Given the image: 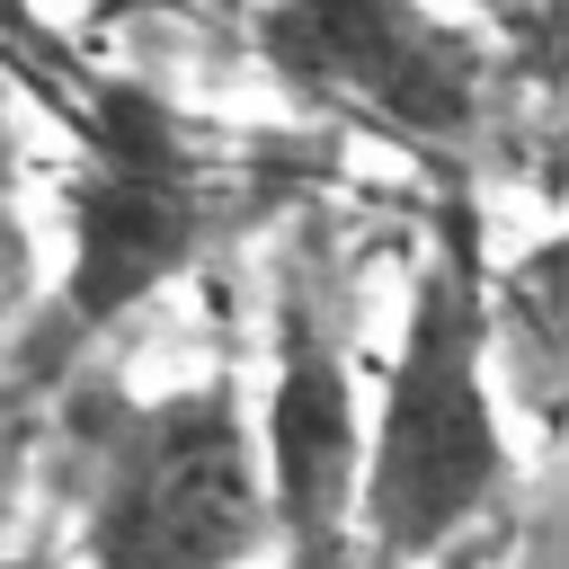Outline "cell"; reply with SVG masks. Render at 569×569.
<instances>
[{
	"label": "cell",
	"mask_w": 569,
	"mask_h": 569,
	"mask_svg": "<svg viewBox=\"0 0 569 569\" xmlns=\"http://www.w3.org/2000/svg\"><path fill=\"white\" fill-rule=\"evenodd\" d=\"M62 293L36 329V365H53L71 338L116 329L204 240V160L160 89L107 80L89 98V142L62 178Z\"/></svg>",
	"instance_id": "7a4b0ae2"
},
{
	"label": "cell",
	"mask_w": 569,
	"mask_h": 569,
	"mask_svg": "<svg viewBox=\"0 0 569 569\" xmlns=\"http://www.w3.org/2000/svg\"><path fill=\"white\" fill-rule=\"evenodd\" d=\"M267 542V471L240 382H187L124 409L89 516V560L116 569H213Z\"/></svg>",
	"instance_id": "3957f363"
},
{
	"label": "cell",
	"mask_w": 569,
	"mask_h": 569,
	"mask_svg": "<svg viewBox=\"0 0 569 569\" xmlns=\"http://www.w3.org/2000/svg\"><path fill=\"white\" fill-rule=\"evenodd\" d=\"M507 436L489 400V267L471 204H445L436 249L409 284V320L382 373V409L356 462L373 551H445L507 498Z\"/></svg>",
	"instance_id": "6da1fadb"
},
{
	"label": "cell",
	"mask_w": 569,
	"mask_h": 569,
	"mask_svg": "<svg viewBox=\"0 0 569 569\" xmlns=\"http://www.w3.org/2000/svg\"><path fill=\"white\" fill-rule=\"evenodd\" d=\"M258 53L293 98L347 107L418 151L480 116V44L427 0H267Z\"/></svg>",
	"instance_id": "277c9868"
},
{
	"label": "cell",
	"mask_w": 569,
	"mask_h": 569,
	"mask_svg": "<svg viewBox=\"0 0 569 569\" xmlns=\"http://www.w3.org/2000/svg\"><path fill=\"white\" fill-rule=\"evenodd\" d=\"M356 391L338 365V338L311 320V302L276 311V391L258 427V471H267V533H284L302 560L338 551V525L356 516Z\"/></svg>",
	"instance_id": "5b68a950"
}]
</instances>
